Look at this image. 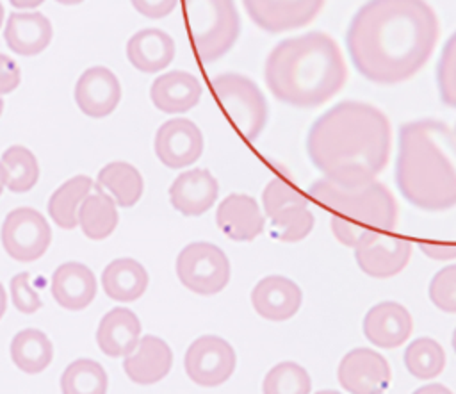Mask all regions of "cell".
Masks as SVG:
<instances>
[{
    "label": "cell",
    "mask_w": 456,
    "mask_h": 394,
    "mask_svg": "<svg viewBox=\"0 0 456 394\" xmlns=\"http://www.w3.org/2000/svg\"><path fill=\"white\" fill-rule=\"evenodd\" d=\"M440 20L426 0H367L346 34L356 71L379 86L415 77L433 55Z\"/></svg>",
    "instance_id": "obj_1"
},
{
    "label": "cell",
    "mask_w": 456,
    "mask_h": 394,
    "mask_svg": "<svg viewBox=\"0 0 456 394\" xmlns=\"http://www.w3.org/2000/svg\"><path fill=\"white\" fill-rule=\"evenodd\" d=\"M392 127L383 111L360 100H344L310 127L306 153L324 178L342 185L376 180L387 168Z\"/></svg>",
    "instance_id": "obj_2"
},
{
    "label": "cell",
    "mask_w": 456,
    "mask_h": 394,
    "mask_svg": "<svg viewBox=\"0 0 456 394\" xmlns=\"http://www.w3.org/2000/svg\"><path fill=\"white\" fill-rule=\"evenodd\" d=\"M395 185L401 196L426 212L456 207V132L438 119L401 125Z\"/></svg>",
    "instance_id": "obj_3"
},
{
    "label": "cell",
    "mask_w": 456,
    "mask_h": 394,
    "mask_svg": "<svg viewBox=\"0 0 456 394\" xmlns=\"http://www.w3.org/2000/svg\"><path fill=\"white\" fill-rule=\"evenodd\" d=\"M264 78L276 100L312 109L346 86L347 66L338 43L314 30L280 41L265 59Z\"/></svg>",
    "instance_id": "obj_4"
},
{
    "label": "cell",
    "mask_w": 456,
    "mask_h": 394,
    "mask_svg": "<svg viewBox=\"0 0 456 394\" xmlns=\"http://www.w3.org/2000/svg\"><path fill=\"white\" fill-rule=\"evenodd\" d=\"M308 194L330 212L335 239L349 248H354L367 230L392 232L399 221L395 196L378 180L342 185L322 176L308 187Z\"/></svg>",
    "instance_id": "obj_5"
},
{
    "label": "cell",
    "mask_w": 456,
    "mask_h": 394,
    "mask_svg": "<svg viewBox=\"0 0 456 394\" xmlns=\"http://www.w3.org/2000/svg\"><path fill=\"white\" fill-rule=\"evenodd\" d=\"M191 45L201 62L226 55L240 34L233 0H182Z\"/></svg>",
    "instance_id": "obj_6"
},
{
    "label": "cell",
    "mask_w": 456,
    "mask_h": 394,
    "mask_svg": "<svg viewBox=\"0 0 456 394\" xmlns=\"http://www.w3.org/2000/svg\"><path fill=\"white\" fill-rule=\"evenodd\" d=\"M212 93L235 130L255 141L265 128L269 107L260 87L246 75L226 71L210 80Z\"/></svg>",
    "instance_id": "obj_7"
},
{
    "label": "cell",
    "mask_w": 456,
    "mask_h": 394,
    "mask_svg": "<svg viewBox=\"0 0 456 394\" xmlns=\"http://www.w3.org/2000/svg\"><path fill=\"white\" fill-rule=\"evenodd\" d=\"M176 276L180 283L194 294L212 296L221 292L230 282V260L226 253L212 242L194 241L176 257Z\"/></svg>",
    "instance_id": "obj_8"
},
{
    "label": "cell",
    "mask_w": 456,
    "mask_h": 394,
    "mask_svg": "<svg viewBox=\"0 0 456 394\" xmlns=\"http://www.w3.org/2000/svg\"><path fill=\"white\" fill-rule=\"evenodd\" d=\"M0 241L4 251L18 262H34L41 259L52 242V228L46 218L32 207H18L7 212Z\"/></svg>",
    "instance_id": "obj_9"
},
{
    "label": "cell",
    "mask_w": 456,
    "mask_h": 394,
    "mask_svg": "<svg viewBox=\"0 0 456 394\" xmlns=\"http://www.w3.org/2000/svg\"><path fill=\"white\" fill-rule=\"evenodd\" d=\"M411 257V242L387 230H367L354 246V260L362 273L372 278L399 275Z\"/></svg>",
    "instance_id": "obj_10"
},
{
    "label": "cell",
    "mask_w": 456,
    "mask_h": 394,
    "mask_svg": "<svg viewBox=\"0 0 456 394\" xmlns=\"http://www.w3.org/2000/svg\"><path fill=\"white\" fill-rule=\"evenodd\" d=\"M237 355L233 346L219 335H200L185 355L183 367L192 383L200 387H217L235 371Z\"/></svg>",
    "instance_id": "obj_11"
},
{
    "label": "cell",
    "mask_w": 456,
    "mask_h": 394,
    "mask_svg": "<svg viewBox=\"0 0 456 394\" xmlns=\"http://www.w3.org/2000/svg\"><path fill=\"white\" fill-rule=\"evenodd\" d=\"M337 378L349 394H383L390 385L392 371L381 353L353 348L338 362Z\"/></svg>",
    "instance_id": "obj_12"
},
{
    "label": "cell",
    "mask_w": 456,
    "mask_h": 394,
    "mask_svg": "<svg viewBox=\"0 0 456 394\" xmlns=\"http://www.w3.org/2000/svg\"><path fill=\"white\" fill-rule=\"evenodd\" d=\"M324 4L326 0H242L251 21L269 34L306 27L319 16Z\"/></svg>",
    "instance_id": "obj_13"
},
{
    "label": "cell",
    "mask_w": 456,
    "mask_h": 394,
    "mask_svg": "<svg viewBox=\"0 0 456 394\" xmlns=\"http://www.w3.org/2000/svg\"><path fill=\"white\" fill-rule=\"evenodd\" d=\"M153 148L157 159L166 168L183 169L201 157L205 139L194 121L187 118H175L159 127Z\"/></svg>",
    "instance_id": "obj_14"
},
{
    "label": "cell",
    "mask_w": 456,
    "mask_h": 394,
    "mask_svg": "<svg viewBox=\"0 0 456 394\" xmlns=\"http://www.w3.org/2000/svg\"><path fill=\"white\" fill-rule=\"evenodd\" d=\"M73 98L80 112L89 118H105L116 111L121 100V84L105 66H91L78 77Z\"/></svg>",
    "instance_id": "obj_15"
},
{
    "label": "cell",
    "mask_w": 456,
    "mask_h": 394,
    "mask_svg": "<svg viewBox=\"0 0 456 394\" xmlns=\"http://www.w3.org/2000/svg\"><path fill=\"white\" fill-rule=\"evenodd\" d=\"M362 328L370 344L394 349L410 339L413 332V317L404 305L387 300L372 305L367 310Z\"/></svg>",
    "instance_id": "obj_16"
},
{
    "label": "cell",
    "mask_w": 456,
    "mask_h": 394,
    "mask_svg": "<svg viewBox=\"0 0 456 394\" xmlns=\"http://www.w3.org/2000/svg\"><path fill=\"white\" fill-rule=\"evenodd\" d=\"M216 225L228 239L249 242L264 232L265 214L253 196L232 193L217 205Z\"/></svg>",
    "instance_id": "obj_17"
},
{
    "label": "cell",
    "mask_w": 456,
    "mask_h": 394,
    "mask_svg": "<svg viewBox=\"0 0 456 394\" xmlns=\"http://www.w3.org/2000/svg\"><path fill=\"white\" fill-rule=\"evenodd\" d=\"M303 303L301 287L281 275H269L258 280L251 291L255 312L267 321H287L294 317Z\"/></svg>",
    "instance_id": "obj_18"
},
{
    "label": "cell",
    "mask_w": 456,
    "mask_h": 394,
    "mask_svg": "<svg viewBox=\"0 0 456 394\" xmlns=\"http://www.w3.org/2000/svg\"><path fill=\"white\" fill-rule=\"evenodd\" d=\"M219 184L205 168L182 171L169 185V201L182 216L194 218L205 214L217 200Z\"/></svg>",
    "instance_id": "obj_19"
},
{
    "label": "cell",
    "mask_w": 456,
    "mask_h": 394,
    "mask_svg": "<svg viewBox=\"0 0 456 394\" xmlns=\"http://www.w3.org/2000/svg\"><path fill=\"white\" fill-rule=\"evenodd\" d=\"M96 278L93 269L82 262H64L52 275L50 291L53 300L69 312L87 308L96 298Z\"/></svg>",
    "instance_id": "obj_20"
},
{
    "label": "cell",
    "mask_w": 456,
    "mask_h": 394,
    "mask_svg": "<svg viewBox=\"0 0 456 394\" xmlns=\"http://www.w3.org/2000/svg\"><path fill=\"white\" fill-rule=\"evenodd\" d=\"M173 367L169 344L157 335H142L137 348L123 358L126 376L137 385H153L164 380Z\"/></svg>",
    "instance_id": "obj_21"
},
{
    "label": "cell",
    "mask_w": 456,
    "mask_h": 394,
    "mask_svg": "<svg viewBox=\"0 0 456 394\" xmlns=\"http://www.w3.org/2000/svg\"><path fill=\"white\" fill-rule=\"evenodd\" d=\"M52 37V23L43 12H9L7 23L4 27V41L12 53L21 57L37 55L50 45Z\"/></svg>",
    "instance_id": "obj_22"
},
{
    "label": "cell",
    "mask_w": 456,
    "mask_h": 394,
    "mask_svg": "<svg viewBox=\"0 0 456 394\" xmlns=\"http://www.w3.org/2000/svg\"><path fill=\"white\" fill-rule=\"evenodd\" d=\"M203 87L200 80L183 70H171L157 77L150 87L151 103L166 114H182L198 105Z\"/></svg>",
    "instance_id": "obj_23"
},
{
    "label": "cell",
    "mask_w": 456,
    "mask_h": 394,
    "mask_svg": "<svg viewBox=\"0 0 456 394\" xmlns=\"http://www.w3.org/2000/svg\"><path fill=\"white\" fill-rule=\"evenodd\" d=\"M141 341V321L126 307H114L98 323L96 344L103 355L119 358L130 355Z\"/></svg>",
    "instance_id": "obj_24"
},
{
    "label": "cell",
    "mask_w": 456,
    "mask_h": 394,
    "mask_svg": "<svg viewBox=\"0 0 456 394\" xmlns=\"http://www.w3.org/2000/svg\"><path fill=\"white\" fill-rule=\"evenodd\" d=\"M175 41L160 29H142L126 41V57L141 73H159L175 59Z\"/></svg>",
    "instance_id": "obj_25"
},
{
    "label": "cell",
    "mask_w": 456,
    "mask_h": 394,
    "mask_svg": "<svg viewBox=\"0 0 456 394\" xmlns=\"http://www.w3.org/2000/svg\"><path fill=\"white\" fill-rule=\"evenodd\" d=\"M102 287L107 298L121 303L139 300L150 283L148 271L132 257L114 259L102 271Z\"/></svg>",
    "instance_id": "obj_26"
},
{
    "label": "cell",
    "mask_w": 456,
    "mask_h": 394,
    "mask_svg": "<svg viewBox=\"0 0 456 394\" xmlns=\"http://www.w3.org/2000/svg\"><path fill=\"white\" fill-rule=\"evenodd\" d=\"M96 189L109 194L118 207H134L144 191V182L139 169L125 160L105 164L96 176Z\"/></svg>",
    "instance_id": "obj_27"
},
{
    "label": "cell",
    "mask_w": 456,
    "mask_h": 394,
    "mask_svg": "<svg viewBox=\"0 0 456 394\" xmlns=\"http://www.w3.org/2000/svg\"><path fill=\"white\" fill-rule=\"evenodd\" d=\"M93 191V178L87 175H75L61 184L48 198L46 210L52 221L64 230L78 226V209L87 194Z\"/></svg>",
    "instance_id": "obj_28"
},
{
    "label": "cell",
    "mask_w": 456,
    "mask_h": 394,
    "mask_svg": "<svg viewBox=\"0 0 456 394\" xmlns=\"http://www.w3.org/2000/svg\"><path fill=\"white\" fill-rule=\"evenodd\" d=\"M9 353L20 371L37 374L52 364L53 344L45 332L37 328H23L12 337Z\"/></svg>",
    "instance_id": "obj_29"
},
{
    "label": "cell",
    "mask_w": 456,
    "mask_h": 394,
    "mask_svg": "<svg viewBox=\"0 0 456 394\" xmlns=\"http://www.w3.org/2000/svg\"><path fill=\"white\" fill-rule=\"evenodd\" d=\"M119 223V212L114 200L96 189L89 193L78 209V226L91 241L107 239Z\"/></svg>",
    "instance_id": "obj_30"
},
{
    "label": "cell",
    "mask_w": 456,
    "mask_h": 394,
    "mask_svg": "<svg viewBox=\"0 0 456 394\" xmlns=\"http://www.w3.org/2000/svg\"><path fill=\"white\" fill-rule=\"evenodd\" d=\"M4 184L11 193H27L39 180V162L36 155L21 146L12 144L0 155Z\"/></svg>",
    "instance_id": "obj_31"
},
{
    "label": "cell",
    "mask_w": 456,
    "mask_h": 394,
    "mask_svg": "<svg viewBox=\"0 0 456 394\" xmlns=\"http://www.w3.org/2000/svg\"><path fill=\"white\" fill-rule=\"evenodd\" d=\"M107 373L93 358H77L61 374L62 394H107Z\"/></svg>",
    "instance_id": "obj_32"
},
{
    "label": "cell",
    "mask_w": 456,
    "mask_h": 394,
    "mask_svg": "<svg viewBox=\"0 0 456 394\" xmlns=\"http://www.w3.org/2000/svg\"><path fill=\"white\" fill-rule=\"evenodd\" d=\"M403 360L413 378L433 380L445 367V351L438 341L431 337H417L406 346Z\"/></svg>",
    "instance_id": "obj_33"
},
{
    "label": "cell",
    "mask_w": 456,
    "mask_h": 394,
    "mask_svg": "<svg viewBox=\"0 0 456 394\" xmlns=\"http://www.w3.org/2000/svg\"><path fill=\"white\" fill-rule=\"evenodd\" d=\"M271 235L280 242H299L303 241L315 225L314 212L308 205H290L278 210L269 218Z\"/></svg>",
    "instance_id": "obj_34"
},
{
    "label": "cell",
    "mask_w": 456,
    "mask_h": 394,
    "mask_svg": "<svg viewBox=\"0 0 456 394\" xmlns=\"http://www.w3.org/2000/svg\"><path fill=\"white\" fill-rule=\"evenodd\" d=\"M310 390L312 378L308 371L292 360L273 365L262 382L264 394H310Z\"/></svg>",
    "instance_id": "obj_35"
},
{
    "label": "cell",
    "mask_w": 456,
    "mask_h": 394,
    "mask_svg": "<svg viewBox=\"0 0 456 394\" xmlns=\"http://www.w3.org/2000/svg\"><path fill=\"white\" fill-rule=\"evenodd\" d=\"M264 214L267 218L274 216L278 210L290 205H308L306 196L287 178L273 176L262 191Z\"/></svg>",
    "instance_id": "obj_36"
},
{
    "label": "cell",
    "mask_w": 456,
    "mask_h": 394,
    "mask_svg": "<svg viewBox=\"0 0 456 394\" xmlns=\"http://www.w3.org/2000/svg\"><path fill=\"white\" fill-rule=\"evenodd\" d=\"M436 87L440 100L456 109V32L445 41L436 64Z\"/></svg>",
    "instance_id": "obj_37"
},
{
    "label": "cell",
    "mask_w": 456,
    "mask_h": 394,
    "mask_svg": "<svg viewBox=\"0 0 456 394\" xmlns=\"http://www.w3.org/2000/svg\"><path fill=\"white\" fill-rule=\"evenodd\" d=\"M428 296L438 310L456 314V264L445 266L435 273L428 287Z\"/></svg>",
    "instance_id": "obj_38"
},
{
    "label": "cell",
    "mask_w": 456,
    "mask_h": 394,
    "mask_svg": "<svg viewBox=\"0 0 456 394\" xmlns=\"http://www.w3.org/2000/svg\"><path fill=\"white\" fill-rule=\"evenodd\" d=\"M9 296L12 300V305L16 307V310L21 314H36L43 307V301H41L37 291H34L30 285V273H27V271L16 273L11 278Z\"/></svg>",
    "instance_id": "obj_39"
},
{
    "label": "cell",
    "mask_w": 456,
    "mask_h": 394,
    "mask_svg": "<svg viewBox=\"0 0 456 394\" xmlns=\"http://www.w3.org/2000/svg\"><path fill=\"white\" fill-rule=\"evenodd\" d=\"M132 7L150 20H160L171 14L178 0H130Z\"/></svg>",
    "instance_id": "obj_40"
},
{
    "label": "cell",
    "mask_w": 456,
    "mask_h": 394,
    "mask_svg": "<svg viewBox=\"0 0 456 394\" xmlns=\"http://www.w3.org/2000/svg\"><path fill=\"white\" fill-rule=\"evenodd\" d=\"M21 82L18 64L5 53H0V96L12 93Z\"/></svg>",
    "instance_id": "obj_41"
},
{
    "label": "cell",
    "mask_w": 456,
    "mask_h": 394,
    "mask_svg": "<svg viewBox=\"0 0 456 394\" xmlns=\"http://www.w3.org/2000/svg\"><path fill=\"white\" fill-rule=\"evenodd\" d=\"M419 250L433 260H454L456 244L452 242H419Z\"/></svg>",
    "instance_id": "obj_42"
},
{
    "label": "cell",
    "mask_w": 456,
    "mask_h": 394,
    "mask_svg": "<svg viewBox=\"0 0 456 394\" xmlns=\"http://www.w3.org/2000/svg\"><path fill=\"white\" fill-rule=\"evenodd\" d=\"M411 394H454V392L442 383H426L417 390H413Z\"/></svg>",
    "instance_id": "obj_43"
},
{
    "label": "cell",
    "mask_w": 456,
    "mask_h": 394,
    "mask_svg": "<svg viewBox=\"0 0 456 394\" xmlns=\"http://www.w3.org/2000/svg\"><path fill=\"white\" fill-rule=\"evenodd\" d=\"M45 0H9V4L16 9H23V11H30V9H36L43 4Z\"/></svg>",
    "instance_id": "obj_44"
},
{
    "label": "cell",
    "mask_w": 456,
    "mask_h": 394,
    "mask_svg": "<svg viewBox=\"0 0 456 394\" xmlns=\"http://www.w3.org/2000/svg\"><path fill=\"white\" fill-rule=\"evenodd\" d=\"M7 310V292H5V287L0 283V319L4 317Z\"/></svg>",
    "instance_id": "obj_45"
},
{
    "label": "cell",
    "mask_w": 456,
    "mask_h": 394,
    "mask_svg": "<svg viewBox=\"0 0 456 394\" xmlns=\"http://www.w3.org/2000/svg\"><path fill=\"white\" fill-rule=\"evenodd\" d=\"M55 2H59L62 5H77V4H82L84 0H55Z\"/></svg>",
    "instance_id": "obj_46"
},
{
    "label": "cell",
    "mask_w": 456,
    "mask_h": 394,
    "mask_svg": "<svg viewBox=\"0 0 456 394\" xmlns=\"http://www.w3.org/2000/svg\"><path fill=\"white\" fill-rule=\"evenodd\" d=\"M315 394H342V392L331 390V389H324V390H319V392H315Z\"/></svg>",
    "instance_id": "obj_47"
},
{
    "label": "cell",
    "mask_w": 456,
    "mask_h": 394,
    "mask_svg": "<svg viewBox=\"0 0 456 394\" xmlns=\"http://www.w3.org/2000/svg\"><path fill=\"white\" fill-rule=\"evenodd\" d=\"M451 346H452V349H454V353H456V328L452 330V337H451Z\"/></svg>",
    "instance_id": "obj_48"
},
{
    "label": "cell",
    "mask_w": 456,
    "mask_h": 394,
    "mask_svg": "<svg viewBox=\"0 0 456 394\" xmlns=\"http://www.w3.org/2000/svg\"><path fill=\"white\" fill-rule=\"evenodd\" d=\"M4 187H5V184H4V173H2V166H0V194H2Z\"/></svg>",
    "instance_id": "obj_49"
},
{
    "label": "cell",
    "mask_w": 456,
    "mask_h": 394,
    "mask_svg": "<svg viewBox=\"0 0 456 394\" xmlns=\"http://www.w3.org/2000/svg\"><path fill=\"white\" fill-rule=\"evenodd\" d=\"M4 16H5V11H4V5H2V2H0V27H2V23H4Z\"/></svg>",
    "instance_id": "obj_50"
},
{
    "label": "cell",
    "mask_w": 456,
    "mask_h": 394,
    "mask_svg": "<svg viewBox=\"0 0 456 394\" xmlns=\"http://www.w3.org/2000/svg\"><path fill=\"white\" fill-rule=\"evenodd\" d=\"M2 111H4V100L0 98V116H2Z\"/></svg>",
    "instance_id": "obj_51"
},
{
    "label": "cell",
    "mask_w": 456,
    "mask_h": 394,
    "mask_svg": "<svg viewBox=\"0 0 456 394\" xmlns=\"http://www.w3.org/2000/svg\"><path fill=\"white\" fill-rule=\"evenodd\" d=\"M454 132H456V128H454Z\"/></svg>",
    "instance_id": "obj_52"
}]
</instances>
